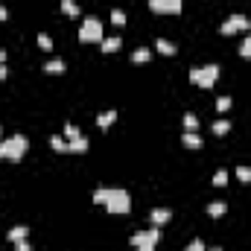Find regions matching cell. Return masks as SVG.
Wrapping results in <instances>:
<instances>
[{
  "label": "cell",
  "instance_id": "cell-30",
  "mask_svg": "<svg viewBox=\"0 0 251 251\" xmlns=\"http://www.w3.org/2000/svg\"><path fill=\"white\" fill-rule=\"evenodd\" d=\"M15 251H32V243L29 240H20V243H15Z\"/></svg>",
  "mask_w": 251,
  "mask_h": 251
},
{
  "label": "cell",
  "instance_id": "cell-28",
  "mask_svg": "<svg viewBox=\"0 0 251 251\" xmlns=\"http://www.w3.org/2000/svg\"><path fill=\"white\" fill-rule=\"evenodd\" d=\"M82 132H79V126H73V123H64V137L67 140H73V137H79Z\"/></svg>",
  "mask_w": 251,
  "mask_h": 251
},
{
  "label": "cell",
  "instance_id": "cell-9",
  "mask_svg": "<svg viewBox=\"0 0 251 251\" xmlns=\"http://www.w3.org/2000/svg\"><path fill=\"white\" fill-rule=\"evenodd\" d=\"M114 120H117V108H108V111H99L97 114V126L105 132V129H111L114 126Z\"/></svg>",
  "mask_w": 251,
  "mask_h": 251
},
{
  "label": "cell",
  "instance_id": "cell-37",
  "mask_svg": "<svg viewBox=\"0 0 251 251\" xmlns=\"http://www.w3.org/2000/svg\"><path fill=\"white\" fill-rule=\"evenodd\" d=\"M0 137H3V126H0Z\"/></svg>",
  "mask_w": 251,
  "mask_h": 251
},
{
  "label": "cell",
  "instance_id": "cell-12",
  "mask_svg": "<svg viewBox=\"0 0 251 251\" xmlns=\"http://www.w3.org/2000/svg\"><path fill=\"white\" fill-rule=\"evenodd\" d=\"M6 240H9V243H20V240H29V228H26V225H15V228H9Z\"/></svg>",
  "mask_w": 251,
  "mask_h": 251
},
{
  "label": "cell",
  "instance_id": "cell-26",
  "mask_svg": "<svg viewBox=\"0 0 251 251\" xmlns=\"http://www.w3.org/2000/svg\"><path fill=\"white\" fill-rule=\"evenodd\" d=\"M111 23H114V26H123V23H126V12H123V9H114V12H111Z\"/></svg>",
  "mask_w": 251,
  "mask_h": 251
},
{
  "label": "cell",
  "instance_id": "cell-10",
  "mask_svg": "<svg viewBox=\"0 0 251 251\" xmlns=\"http://www.w3.org/2000/svg\"><path fill=\"white\" fill-rule=\"evenodd\" d=\"M181 143H184L187 149H202V143H205V140H202V135H199V132H184V135H181Z\"/></svg>",
  "mask_w": 251,
  "mask_h": 251
},
{
  "label": "cell",
  "instance_id": "cell-22",
  "mask_svg": "<svg viewBox=\"0 0 251 251\" xmlns=\"http://www.w3.org/2000/svg\"><path fill=\"white\" fill-rule=\"evenodd\" d=\"M240 56H243V58H249V61H251V29H249V35L243 38V44H240Z\"/></svg>",
  "mask_w": 251,
  "mask_h": 251
},
{
  "label": "cell",
  "instance_id": "cell-20",
  "mask_svg": "<svg viewBox=\"0 0 251 251\" xmlns=\"http://www.w3.org/2000/svg\"><path fill=\"white\" fill-rule=\"evenodd\" d=\"M50 146H53L56 152H67V137H64V135H53V137H50Z\"/></svg>",
  "mask_w": 251,
  "mask_h": 251
},
{
  "label": "cell",
  "instance_id": "cell-18",
  "mask_svg": "<svg viewBox=\"0 0 251 251\" xmlns=\"http://www.w3.org/2000/svg\"><path fill=\"white\" fill-rule=\"evenodd\" d=\"M184 132H199V117L193 111H184Z\"/></svg>",
  "mask_w": 251,
  "mask_h": 251
},
{
  "label": "cell",
  "instance_id": "cell-36",
  "mask_svg": "<svg viewBox=\"0 0 251 251\" xmlns=\"http://www.w3.org/2000/svg\"><path fill=\"white\" fill-rule=\"evenodd\" d=\"M0 161H3V149H0Z\"/></svg>",
  "mask_w": 251,
  "mask_h": 251
},
{
  "label": "cell",
  "instance_id": "cell-5",
  "mask_svg": "<svg viewBox=\"0 0 251 251\" xmlns=\"http://www.w3.org/2000/svg\"><path fill=\"white\" fill-rule=\"evenodd\" d=\"M243 29H246V32L251 29V18H249V15H240V12H237V15H231V18H225V20H222V26H219V32H222V35H234V32H243Z\"/></svg>",
  "mask_w": 251,
  "mask_h": 251
},
{
  "label": "cell",
  "instance_id": "cell-2",
  "mask_svg": "<svg viewBox=\"0 0 251 251\" xmlns=\"http://www.w3.org/2000/svg\"><path fill=\"white\" fill-rule=\"evenodd\" d=\"M0 149H3V158L20 161L26 155V149H29V140H26V135H9V137L0 140Z\"/></svg>",
  "mask_w": 251,
  "mask_h": 251
},
{
  "label": "cell",
  "instance_id": "cell-16",
  "mask_svg": "<svg viewBox=\"0 0 251 251\" xmlns=\"http://www.w3.org/2000/svg\"><path fill=\"white\" fill-rule=\"evenodd\" d=\"M44 70H47V73H64L67 64H64L61 58H47V61H44Z\"/></svg>",
  "mask_w": 251,
  "mask_h": 251
},
{
  "label": "cell",
  "instance_id": "cell-13",
  "mask_svg": "<svg viewBox=\"0 0 251 251\" xmlns=\"http://www.w3.org/2000/svg\"><path fill=\"white\" fill-rule=\"evenodd\" d=\"M120 44H123V41H120V35H105V38L99 41L102 53H117V50H120Z\"/></svg>",
  "mask_w": 251,
  "mask_h": 251
},
{
  "label": "cell",
  "instance_id": "cell-11",
  "mask_svg": "<svg viewBox=\"0 0 251 251\" xmlns=\"http://www.w3.org/2000/svg\"><path fill=\"white\" fill-rule=\"evenodd\" d=\"M88 146H91V140L85 137V135H79V137H73V140H67V152H88Z\"/></svg>",
  "mask_w": 251,
  "mask_h": 251
},
{
  "label": "cell",
  "instance_id": "cell-34",
  "mask_svg": "<svg viewBox=\"0 0 251 251\" xmlns=\"http://www.w3.org/2000/svg\"><path fill=\"white\" fill-rule=\"evenodd\" d=\"M0 64H6V50H0Z\"/></svg>",
  "mask_w": 251,
  "mask_h": 251
},
{
  "label": "cell",
  "instance_id": "cell-24",
  "mask_svg": "<svg viewBox=\"0 0 251 251\" xmlns=\"http://www.w3.org/2000/svg\"><path fill=\"white\" fill-rule=\"evenodd\" d=\"M234 173H237V178H240L243 184H249V181H251V167H243V164H240Z\"/></svg>",
  "mask_w": 251,
  "mask_h": 251
},
{
  "label": "cell",
  "instance_id": "cell-32",
  "mask_svg": "<svg viewBox=\"0 0 251 251\" xmlns=\"http://www.w3.org/2000/svg\"><path fill=\"white\" fill-rule=\"evenodd\" d=\"M6 18H9V9H6V6H0V20H6Z\"/></svg>",
  "mask_w": 251,
  "mask_h": 251
},
{
  "label": "cell",
  "instance_id": "cell-15",
  "mask_svg": "<svg viewBox=\"0 0 251 251\" xmlns=\"http://www.w3.org/2000/svg\"><path fill=\"white\" fill-rule=\"evenodd\" d=\"M225 213H228V202H211V205H208V216L219 219V216H225Z\"/></svg>",
  "mask_w": 251,
  "mask_h": 251
},
{
  "label": "cell",
  "instance_id": "cell-1",
  "mask_svg": "<svg viewBox=\"0 0 251 251\" xmlns=\"http://www.w3.org/2000/svg\"><path fill=\"white\" fill-rule=\"evenodd\" d=\"M94 205H102L108 213H129L132 211V196H129V190H120V187H97L94 190Z\"/></svg>",
  "mask_w": 251,
  "mask_h": 251
},
{
  "label": "cell",
  "instance_id": "cell-33",
  "mask_svg": "<svg viewBox=\"0 0 251 251\" xmlns=\"http://www.w3.org/2000/svg\"><path fill=\"white\" fill-rule=\"evenodd\" d=\"M137 251H155V246H137Z\"/></svg>",
  "mask_w": 251,
  "mask_h": 251
},
{
  "label": "cell",
  "instance_id": "cell-14",
  "mask_svg": "<svg viewBox=\"0 0 251 251\" xmlns=\"http://www.w3.org/2000/svg\"><path fill=\"white\" fill-rule=\"evenodd\" d=\"M155 50H158L161 56H175V53H178V47H175L173 41H167V38H158V41H155Z\"/></svg>",
  "mask_w": 251,
  "mask_h": 251
},
{
  "label": "cell",
  "instance_id": "cell-3",
  "mask_svg": "<svg viewBox=\"0 0 251 251\" xmlns=\"http://www.w3.org/2000/svg\"><path fill=\"white\" fill-rule=\"evenodd\" d=\"M102 38H105L102 20L94 18V15H88V18L82 20V26H79V41H82V44H99Z\"/></svg>",
  "mask_w": 251,
  "mask_h": 251
},
{
  "label": "cell",
  "instance_id": "cell-17",
  "mask_svg": "<svg viewBox=\"0 0 251 251\" xmlns=\"http://www.w3.org/2000/svg\"><path fill=\"white\" fill-rule=\"evenodd\" d=\"M149 58H152V53H149V47H137V50L132 53V61H135V64H146Z\"/></svg>",
  "mask_w": 251,
  "mask_h": 251
},
{
  "label": "cell",
  "instance_id": "cell-35",
  "mask_svg": "<svg viewBox=\"0 0 251 251\" xmlns=\"http://www.w3.org/2000/svg\"><path fill=\"white\" fill-rule=\"evenodd\" d=\"M208 251H222V249H208Z\"/></svg>",
  "mask_w": 251,
  "mask_h": 251
},
{
  "label": "cell",
  "instance_id": "cell-31",
  "mask_svg": "<svg viewBox=\"0 0 251 251\" xmlns=\"http://www.w3.org/2000/svg\"><path fill=\"white\" fill-rule=\"evenodd\" d=\"M6 76H9V64H0V82H3Z\"/></svg>",
  "mask_w": 251,
  "mask_h": 251
},
{
  "label": "cell",
  "instance_id": "cell-8",
  "mask_svg": "<svg viewBox=\"0 0 251 251\" xmlns=\"http://www.w3.org/2000/svg\"><path fill=\"white\" fill-rule=\"evenodd\" d=\"M170 219H173V211H170V208H155V211H149V222L158 225V228H161L164 222H170Z\"/></svg>",
  "mask_w": 251,
  "mask_h": 251
},
{
  "label": "cell",
  "instance_id": "cell-29",
  "mask_svg": "<svg viewBox=\"0 0 251 251\" xmlns=\"http://www.w3.org/2000/svg\"><path fill=\"white\" fill-rule=\"evenodd\" d=\"M184 251H208V246H205L202 240H193V243H190V246H187Z\"/></svg>",
  "mask_w": 251,
  "mask_h": 251
},
{
  "label": "cell",
  "instance_id": "cell-7",
  "mask_svg": "<svg viewBox=\"0 0 251 251\" xmlns=\"http://www.w3.org/2000/svg\"><path fill=\"white\" fill-rule=\"evenodd\" d=\"M184 0H149V9L155 15H178Z\"/></svg>",
  "mask_w": 251,
  "mask_h": 251
},
{
  "label": "cell",
  "instance_id": "cell-4",
  "mask_svg": "<svg viewBox=\"0 0 251 251\" xmlns=\"http://www.w3.org/2000/svg\"><path fill=\"white\" fill-rule=\"evenodd\" d=\"M219 79V64H202V67H190V82L199 88H213V82Z\"/></svg>",
  "mask_w": 251,
  "mask_h": 251
},
{
  "label": "cell",
  "instance_id": "cell-19",
  "mask_svg": "<svg viewBox=\"0 0 251 251\" xmlns=\"http://www.w3.org/2000/svg\"><path fill=\"white\" fill-rule=\"evenodd\" d=\"M61 12L67 18H79V3L76 0H61Z\"/></svg>",
  "mask_w": 251,
  "mask_h": 251
},
{
  "label": "cell",
  "instance_id": "cell-25",
  "mask_svg": "<svg viewBox=\"0 0 251 251\" xmlns=\"http://www.w3.org/2000/svg\"><path fill=\"white\" fill-rule=\"evenodd\" d=\"M213 184H216V187H225V184H228V170H216V173H213Z\"/></svg>",
  "mask_w": 251,
  "mask_h": 251
},
{
  "label": "cell",
  "instance_id": "cell-6",
  "mask_svg": "<svg viewBox=\"0 0 251 251\" xmlns=\"http://www.w3.org/2000/svg\"><path fill=\"white\" fill-rule=\"evenodd\" d=\"M158 240H161V228L158 225H149V228H143V231H135L132 237H129V243L137 249V246H158Z\"/></svg>",
  "mask_w": 251,
  "mask_h": 251
},
{
  "label": "cell",
  "instance_id": "cell-23",
  "mask_svg": "<svg viewBox=\"0 0 251 251\" xmlns=\"http://www.w3.org/2000/svg\"><path fill=\"white\" fill-rule=\"evenodd\" d=\"M228 132H231V123H228V120H216V123H213V135H216V137H219V135H228Z\"/></svg>",
  "mask_w": 251,
  "mask_h": 251
},
{
  "label": "cell",
  "instance_id": "cell-27",
  "mask_svg": "<svg viewBox=\"0 0 251 251\" xmlns=\"http://www.w3.org/2000/svg\"><path fill=\"white\" fill-rule=\"evenodd\" d=\"M213 105H216V111H228V108L234 105V99H231V97H219Z\"/></svg>",
  "mask_w": 251,
  "mask_h": 251
},
{
  "label": "cell",
  "instance_id": "cell-21",
  "mask_svg": "<svg viewBox=\"0 0 251 251\" xmlns=\"http://www.w3.org/2000/svg\"><path fill=\"white\" fill-rule=\"evenodd\" d=\"M38 47H41L44 53H53V38H50L47 32H38Z\"/></svg>",
  "mask_w": 251,
  "mask_h": 251
}]
</instances>
